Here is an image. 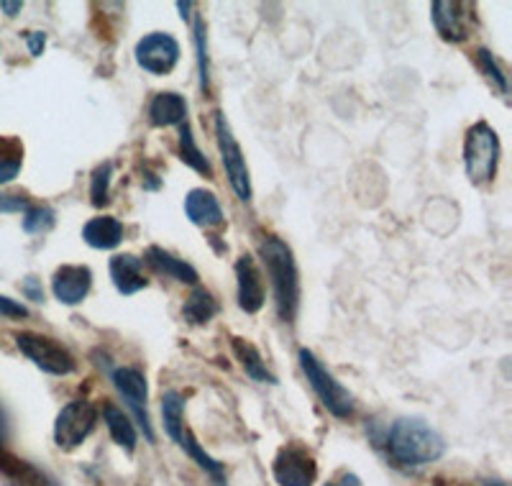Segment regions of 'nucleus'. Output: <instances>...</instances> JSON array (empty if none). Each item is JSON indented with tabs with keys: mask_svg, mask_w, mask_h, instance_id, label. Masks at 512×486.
Segmentation results:
<instances>
[{
	"mask_svg": "<svg viewBox=\"0 0 512 486\" xmlns=\"http://www.w3.org/2000/svg\"><path fill=\"white\" fill-rule=\"evenodd\" d=\"M144 259L157 274H164V277L175 279V282L182 284H198L200 277L192 264H187L185 259H177V256H172L169 251L159 249V246H149Z\"/></svg>",
	"mask_w": 512,
	"mask_h": 486,
	"instance_id": "f3484780",
	"label": "nucleus"
},
{
	"mask_svg": "<svg viewBox=\"0 0 512 486\" xmlns=\"http://www.w3.org/2000/svg\"><path fill=\"white\" fill-rule=\"evenodd\" d=\"M259 256H262V264L267 269V277L272 279L277 315L285 323H292L297 307H300V274H297L292 249L280 236H262Z\"/></svg>",
	"mask_w": 512,
	"mask_h": 486,
	"instance_id": "f03ea898",
	"label": "nucleus"
},
{
	"mask_svg": "<svg viewBox=\"0 0 512 486\" xmlns=\"http://www.w3.org/2000/svg\"><path fill=\"white\" fill-rule=\"evenodd\" d=\"M0 318H29V307L21 305L18 300H11V297L0 295Z\"/></svg>",
	"mask_w": 512,
	"mask_h": 486,
	"instance_id": "7c9ffc66",
	"label": "nucleus"
},
{
	"mask_svg": "<svg viewBox=\"0 0 512 486\" xmlns=\"http://www.w3.org/2000/svg\"><path fill=\"white\" fill-rule=\"evenodd\" d=\"M195 44H198V64H200V85L208 90L210 70H208V47H205V24L203 18H195Z\"/></svg>",
	"mask_w": 512,
	"mask_h": 486,
	"instance_id": "c756f323",
	"label": "nucleus"
},
{
	"mask_svg": "<svg viewBox=\"0 0 512 486\" xmlns=\"http://www.w3.org/2000/svg\"><path fill=\"white\" fill-rule=\"evenodd\" d=\"M469 6L466 3H456V0H436L431 6V18L441 39L459 44V41L469 39Z\"/></svg>",
	"mask_w": 512,
	"mask_h": 486,
	"instance_id": "f8f14e48",
	"label": "nucleus"
},
{
	"mask_svg": "<svg viewBox=\"0 0 512 486\" xmlns=\"http://www.w3.org/2000/svg\"><path fill=\"white\" fill-rule=\"evenodd\" d=\"M218 310H221V305H218L216 297L203 290V287H195L185 300V305H182V318L190 325H208L210 320L216 318Z\"/></svg>",
	"mask_w": 512,
	"mask_h": 486,
	"instance_id": "412c9836",
	"label": "nucleus"
},
{
	"mask_svg": "<svg viewBox=\"0 0 512 486\" xmlns=\"http://www.w3.org/2000/svg\"><path fill=\"white\" fill-rule=\"evenodd\" d=\"M185 213L187 218L200 228H221L223 226V208L218 197L210 190H190L185 197Z\"/></svg>",
	"mask_w": 512,
	"mask_h": 486,
	"instance_id": "2eb2a0df",
	"label": "nucleus"
},
{
	"mask_svg": "<svg viewBox=\"0 0 512 486\" xmlns=\"http://www.w3.org/2000/svg\"><path fill=\"white\" fill-rule=\"evenodd\" d=\"M13 341H16L18 351L24 353L26 359H29L36 369L44 371V374H52V377H70L72 371L77 369L75 356H72L57 338L24 330V333H16Z\"/></svg>",
	"mask_w": 512,
	"mask_h": 486,
	"instance_id": "39448f33",
	"label": "nucleus"
},
{
	"mask_svg": "<svg viewBox=\"0 0 512 486\" xmlns=\"http://www.w3.org/2000/svg\"><path fill=\"white\" fill-rule=\"evenodd\" d=\"M0 476L8 486H54V481L44 471L36 469L34 463L21 461L3 448H0Z\"/></svg>",
	"mask_w": 512,
	"mask_h": 486,
	"instance_id": "dca6fc26",
	"label": "nucleus"
},
{
	"mask_svg": "<svg viewBox=\"0 0 512 486\" xmlns=\"http://www.w3.org/2000/svg\"><path fill=\"white\" fill-rule=\"evenodd\" d=\"M54 226V210L47 205H36L26 208L24 215V231L26 233H47Z\"/></svg>",
	"mask_w": 512,
	"mask_h": 486,
	"instance_id": "c85d7f7f",
	"label": "nucleus"
},
{
	"mask_svg": "<svg viewBox=\"0 0 512 486\" xmlns=\"http://www.w3.org/2000/svg\"><path fill=\"white\" fill-rule=\"evenodd\" d=\"M326 486H361V479L356 474H351V471H344V474H338L333 481H328Z\"/></svg>",
	"mask_w": 512,
	"mask_h": 486,
	"instance_id": "f704fd0d",
	"label": "nucleus"
},
{
	"mask_svg": "<svg viewBox=\"0 0 512 486\" xmlns=\"http://www.w3.org/2000/svg\"><path fill=\"white\" fill-rule=\"evenodd\" d=\"M162 420L164 433L175 440L177 446H182V438H185V400H182L180 392H164Z\"/></svg>",
	"mask_w": 512,
	"mask_h": 486,
	"instance_id": "4be33fe9",
	"label": "nucleus"
},
{
	"mask_svg": "<svg viewBox=\"0 0 512 486\" xmlns=\"http://www.w3.org/2000/svg\"><path fill=\"white\" fill-rule=\"evenodd\" d=\"M108 269H111L113 287L121 295H136V292L146 290V284H149L144 274V259L134 254H116Z\"/></svg>",
	"mask_w": 512,
	"mask_h": 486,
	"instance_id": "4468645a",
	"label": "nucleus"
},
{
	"mask_svg": "<svg viewBox=\"0 0 512 486\" xmlns=\"http://www.w3.org/2000/svg\"><path fill=\"white\" fill-rule=\"evenodd\" d=\"M477 67L484 72V77H489V80L500 87V93H507L505 70H502L500 62H497L495 54L489 52V49H479V52H477Z\"/></svg>",
	"mask_w": 512,
	"mask_h": 486,
	"instance_id": "cd10ccee",
	"label": "nucleus"
},
{
	"mask_svg": "<svg viewBox=\"0 0 512 486\" xmlns=\"http://www.w3.org/2000/svg\"><path fill=\"white\" fill-rule=\"evenodd\" d=\"M231 348L236 353V359L241 361V369L246 371V377H251L259 384H277V377L267 369V361L262 359V353H259L254 343H249L246 338H233Z\"/></svg>",
	"mask_w": 512,
	"mask_h": 486,
	"instance_id": "aec40b11",
	"label": "nucleus"
},
{
	"mask_svg": "<svg viewBox=\"0 0 512 486\" xmlns=\"http://www.w3.org/2000/svg\"><path fill=\"white\" fill-rule=\"evenodd\" d=\"M29 208V200L21 195H6L0 192V213H18V210Z\"/></svg>",
	"mask_w": 512,
	"mask_h": 486,
	"instance_id": "2f4dec72",
	"label": "nucleus"
},
{
	"mask_svg": "<svg viewBox=\"0 0 512 486\" xmlns=\"http://www.w3.org/2000/svg\"><path fill=\"white\" fill-rule=\"evenodd\" d=\"M177 8L182 11V18H187V16H190V11H192V3H182V0H180V3H177Z\"/></svg>",
	"mask_w": 512,
	"mask_h": 486,
	"instance_id": "4c0bfd02",
	"label": "nucleus"
},
{
	"mask_svg": "<svg viewBox=\"0 0 512 486\" xmlns=\"http://www.w3.org/2000/svg\"><path fill=\"white\" fill-rule=\"evenodd\" d=\"M8 440V417L6 412H3V407H0V448L6 446Z\"/></svg>",
	"mask_w": 512,
	"mask_h": 486,
	"instance_id": "e433bc0d",
	"label": "nucleus"
},
{
	"mask_svg": "<svg viewBox=\"0 0 512 486\" xmlns=\"http://www.w3.org/2000/svg\"><path fill=\"white\" fill-rule=\"evenodd\" d=\"M82 238L93 249L111 251L123 241V223L118 218H113V215H100V218H93L85 223Z\"/></svg>",
	"mask_w": 512,
	"mask_h": 486,
	"instance_id": "a211bd4d",
	"label": "nucleus"
},
{
	"mask_svg": "<svg viewBox=\"0 0 512 486\" xmlns=\"http://www.w3.org/2000/svg\"><path fill=\"white\" fill-rule=\"evenodd\" d=\"M187 118V103L177 93H157L149 105V121L157 128L182 126Z\"/></svg>",
	"mask_w": 512,
	"mask_h": 486,
	"instance_id": "6ab92c4d",
	"label": "nucleus"
},
{
	"mask_svg": "<svg viewBox=\"0 0 512 486\" xmlns=\"http://www.w3.org/2000/svg\"><path fill=\"white\" fill-rule=\"evenodd\" d=\"M300 366H303L305 379L310 382L313 392L318 394V400L323 402V407H326L331 415H336V417L354 415V410H356L354 394H351L344 384L333 377L331 371L323 366V361H320L313 351H308V348H303V351H300Z\"/></svg>",
	"mask_w": 512,
	"mask_h": 486,
	"instance_id": "20e7f679",
	"label": "nucleus"
},
{
	"mask_svg": "<svg viewBox=\"0 0 512 486\" xmlns=\"http://www.w3.org/2000/svg\"><path fill=\"white\" fill-rule=\"evenodd\" d=\"M26 44H29L31 57H39V54L44 52V44H47V36L41 34V31H29V34H26Z\"/></svg>",
	"mask_w": 512,
	"mask_h": 486,
	"instance_id": "473e14b6",
	"label": "nucleus"
},
{
	"mask_svg": "<svg viewBox=\"0 0 512 486\" xmlns=\"http://www.w3.org/2000/svg\"><path fill=\"white\" fill-rule=\"evenodd\" d=\"M182 448H185V451H187V456L198 461L200 469L208 471V474L213 476V479H216V484L223 486V481H226V469H223V463H218L216 458H210L208 453H205L203 448H200V443H198V440H195V435L187 433V430H185V438H182Z\"/></svg>",
	"mask_w": 512,
	"mask_h": 486,
	"instance_id": "a878e982",
	"label": "nucleus"
},
{
	"mask_svg": "<svg viewBox=\"0 0 512 486\" xmlns=\"http://www.w3.org/2000/svg\"><path fill=\"white\" fill-rule=\"evenodd\" d=\"M24 292H26V295H29V300H36V302L44 300V290H41V287H39L36 277H26L24 279Z\"/></svg>",
	"mask_w": 512,
	"mask_h": 486,
	"instance_id": "72a5a7b5",
	"label": "nucleus"
},
{
	"mask_svg": "<svg viewBox=\"0 0 512 486\" xmlns=\"http://www.w3.org/2000/svg\"><path fill=\"white\" fill-rule=\"evenodd\" d=\"M98 423V410L88 400H72L59 410L57 423H54V440L64 451L82 446L85 438L95 430Z\"/></svg>",
	"mask_w": 512,
	"mask_h": 486,
	"instance_id": "423d86ee",
	"label": "nucleus"
},
{
	"mask_svg": "<svg viewBox=\"0 0 512 486\" xmlns=\"http://www.w3.org/2000/svg\"><path fill=\"white\" fill-rule=\"evenodd\" d=\"M90 287H93V272L82 264H64L52 277V292L62 305H80L90 295Z\"/></svg>",
	"mask_w": 512,
	"mask_h": 486,
	"instance_id": "9b49d317",
	"label": "nucleus"
},
{
	"mask_svg": "<svg viewBox=\"0 0 512 486\" xmlns=\"http://www.w3.org/2000/svg\"><path fill=\"white\" fill-rule=\"evenodd\" d=\"M136 62L149 75H169L177 67V62H180V44H177L175 36L162 34V31L146 34L136 44Z\"/></svg>",
	"mask_w": 512,
	"mask_h": 486,
	"instance_id": "1a4fd4ad",
	"label": "nucleus"
},
{
	"mask_svg": "<svg viewBox=\"0 0 512 486\" xmlns=\"http://www.w3.org/2000/svg\"><path fill=\"white\" fill-rule=\"evenodd\" d=\"M24 8V3L21 0H16V3H11V0H0V11L6 13V16H18V11Z\"/></svg>",
	"mask_w": 512,
	"mask_h": 486,
	"instance_id": "c9c22d12",
	"label": "nucleus"
},
{
	"mask_svg": "<svg viewBox=\"0 0 512 486\" xmlns=\"http://www.w3.org/2000/svg\"><path fill=\"white\" fill-rule=\"evenodd\" d=\"M216 136H218V149H221L223 169H226L228 174V182H231L233 192L239 195V200L249 203L251 200L249 167H246L244 151H241L239 141H236V136H233L231 126H228L223 113H216Z\"/></svg>",
	"mask_w": 512,
	"mask_h": 486,
	"instance_id": "0eeeda50",
	"label": "nucleus"
},
{
	"mask_svg": "<svg viewBox=\"0 0 512 486\" xmlns=\"http://www.w3.org/2000/svg\"><path fill=\"white\" fill-rule=\"evenodd\" d=\"M180 159L192 167L195 172L205 174V177H213V167H210L208 157L195 144V136H192V128L187 126V121L180 126Z\"/></svg>",
	"mask_w": 512,
	"mask_h": 486,
	"instance_id": "393cba45",
	"label": "nucleus"
},
{
	"mask_svg": "<svg viewBox=\"0 0 512 486\" xmlns=\"http://www.w3.org/2000/svg\"><path fill=\"white\" fill-rule=\"evenodd\" d=\"M113 387L118 389V394L123 397V402L128 405V410L134 412L136 423L144 430L146 440L154 443V430L152 420H149V412H146V402H149V387H146V377L134 366H118L113 371Z\"/></svg>",
	"mask_w": 512,
	"mask_h": 486,
	"instance_id": "6e6552de",
	"label": "nucleus"
},
{
	"mask_svg": "<svg viewBox=\"0 0 512 486\" xmlns=\"http://www.w3.org/2000/svg\"><path fill=\"white\" fill-rule=\"evenodd\" d=\"M236 284H239V307L244 313H259L264 307V277L251 254H241L236 261Z\"/></svg>",
	"mask_w": 512,
	"mask_h": 486,
	"instance_id": "ddd939ff",
	"label": "nucleus"
},
{
	"mask_svg": "<svg viewBox=\"0 0 512 486\" xmlns=\"http://www.w3.org/2000/svg\"><path fill=\"white\" fill-rule=\"evenodd\" d=\"M272 474L280 486H313L318 479V463L303 446H285L272 463Z\"/></svg>",
	"mask_w": 512,
	"mask_h": 486,
	"instance_id": "9d476101",
	"label": "nucleus"
},
{
	"mask_svg": "<svg viewBox=\"0 0 512 486\" xmlns=\"http://www.w3.org/2000/svg\"><path fill=\"white\" fill-rule=\"evenodd\" d=\"M500 136L489 123L479 121L466 131L464 141V167L474 185L492 182L500 164Z\"/></svg>",
	"mask_w": 512,
	"mask_h": 486,
	"instance_id": "7ed1b4c3",
	"label": "nucleus"
},
{
	"mask_svg": "<svg viewBox=\"0 0 512 486\" xmlns=\"http://www.w3.org/2000/svg\"><path fill=\"white\" fill-rule=\"evenodd\" d=\"M103 420L105 425H108V430H111V438L116 440L118 446L123 448V451H134L136 448V428L134 423L128 420V415H123V410H118L116 405H105L103 407Z\"/></svg>",
	"mask_w": 512,
	"mask_h": 486,
	"instance_id": "5701e85b",
	"label": "nucleus"
},
{
	"mask_svg": "<svg viewBox=\"0 0 512 486\" xmlns=\"http://www.w3.org/2000/svg\"><path fill=\"white\" fill-rule=\"evenodd\" d=\"M111 182H113V164L103 162L95 167L93 177H90V197H93L95 208L111 203Z\"/></svg>",
	"mask_w": 512,
	"mask_h": 486,
	"instance_id": "bb28decb",
	"label": "nucleus"
},
{
	"mask_svg": "<svg viewBox=\"0 0 512 486\" xmlns=\"http://www.w3.org/2000/svg\"><path fill=\"white\" fill-rule=\"evenodd\" d=\"M484 486H507V484H505V481H487Z\"/></svg>",
	"mask_w": 512,
	"mask_h": 486,
	"instance_id": "58836bf2",
	"label": "nucleus"
},
{
	"mask_svg": "<svg viewBox=\"0 0 512 486\" xmlns=\"http://www.w3.org/2000/svg\"><path fill=\"white\" fill-rule=\"evenodd\" d=\"M24 167V144L16 136H0V185H8Z\"/></svg>",
	"mask_w": 512,
	"mask_h": 486,
	"instance_id": "b1692460",
	"label": "nucleus"
},
{
	"mask_svg": "<svg viewBox=\"0 0 512 486\" xmlns=\"http://www.w3.org/2000/svg\"><path fill=\"white\" fill-rule=\"evenodd\" d=\"M387 453L402 469H420L438 461L446 451L441 435L420 417H400L387 430Z\"/></svg>",
	"mask_w": 512,
	"mask_h": 486,
	"instance_id": "f257e3e1",
	"label": "nucleus"
}]
</instances>
